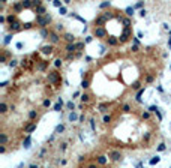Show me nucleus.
<instances>
[{
    "mask_svg": "<svg viewBox=\"0 0 171 168\" xmlns=\"http://www.w3.org/2000/svg\"><path fill=\"white\" fill-rule=\"evenodd\" d=\"M119 152L108 150V153H93L86 155L78 161V164L74 168H117V161L122 159Z\"/></svg>",
    "mask_w": 171,
    "mask_h": 168,
    "instance_id": "1",
    "label": "nucleus"
}]
</instances>
